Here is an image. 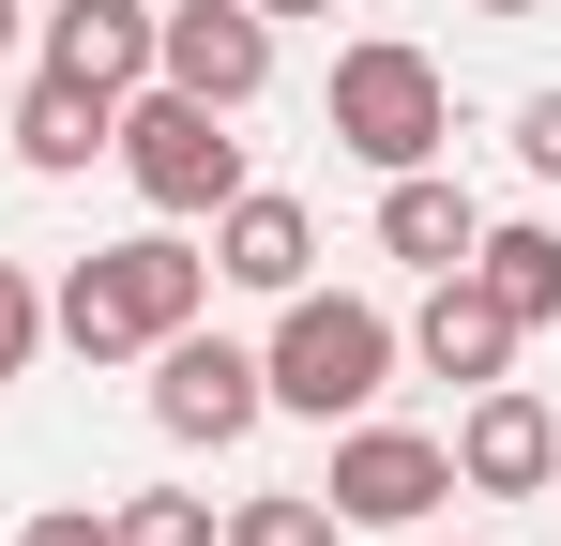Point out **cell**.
I'll list each match as a JSON object with an SVG mask.
<instances>
[{
  "label": "cell",
  "mask_w": 561,
  "mask_h": 546,
  "mask_svg": "<svg viewBox=\"0 0 561 546\" xmlns=\"http://www.w3.org/2000/svg\"><path fill=\"white\" fill-rule=\"evenodd\" d=\"M197 304H213V243H183V228L152 213L137 243H92V259L46 288V334H61L77 364H152Z\"/></svg>",
  "instance_id": "obj_1"
},
{
  "label": "cell",
  "mask_w": 561,
  "mask_h": 546,
  "mask_svg": "<svg viewBox=\"0 0 561 546\" xmlns=\"http://www.w3.org/2000/svg\"><path fill=\"white\" fill-rule=\"evenodd\" d=\"M259 379H274V410H304V425H350V410H379V379H394V319H379L365 288H288Z\"/></svg>",
  "instance_id": "obj_2"
},
{
  "label": "cell",
  "mask_w": 561,
  "mask_h": 546,
  "mask_svg": "<svg viewBox=\"0 0 561 546\" xmlns=\"http://www.w3.org/2000/svg\"><path fill=\"white\" fill-rule=\"evenodd\" d=\"M106 152H122V182H137L168 228H197V213H228V197H243V137H228V106H197V91H168V77L122 91Z\"/></svg>",
  "instance_id": "obj_3"
},
{
  "label": "cell",
  "mask_w": 561,
  "mask_h": 546,
  "mask_svg": "<svg viewBox=\"0 0 561 546\" xmlns=\"http://www.w3.org/2000/svg\"><path fill=\"white\" fill-rule=\"evenodd\" d=\"M334 152H365L379 182L394 168H440L456 152V77L425 61V46H334Z\"/></svg>",
  "instance_id": "obj_4"
},
{
  "label": "cell",
  "mask_w": 561,
  "mask_h": 546,
  "mask_svg": "<svg viewBox=\"0 0 561 546\" xmlns=\"http://www.w3.org/2000/svg\"><path fill=\"white\" fill-rule=\"evenodd\" d=\"M319 501H334L350 532H425V516L456 501V441H425V425H379V410H350V425H334V470H319Z\"/></svg>",
  "instance_id": "obj_5"
},
{
  "label": "cell",
  "mask_w": 561,
  "mask_h": 546,
  "mask_svg": "<svg viewBox=\"0 0 561 546\" xmlns=\"http://www.w3.org/2000/svg\"><path fill=\"white\" fill-rule=\"evenodd\" d=\"M152 77L243 122V106L274 91V15H259V0H152Z\"/></svg>",
  "instance_id": "obj_6"
},
{
  "label": "cell",
  "mask_w": 561,
  "mask_h": 546,
  "mask_svg": "<svg viewBox=\"0 0 561 546\" xmlns=\"http://www.w3.org/2000/svg\"><path fill=\"white\" fill-rule=\"evenodd\" d=\"M274 410V379H259V350L243 334H213V319H183L168 350H152V425L168 441H197V455H228L243 425Z\"/></svg>",
  "instance_id": "obj_7"
},
{
  "label": "cell",
  "mask_w": 561,
  "mask_h": 546,
  "mask_svg": "<svg viewBox=\"0 0 561 546\" xmlns=\"http://www.w3.org/2000/svg\"><path fill=\"white\" fill-rule=\"evenodd\" d=\"M456 486L470 501H547L561 486V410L531 395V379H485L456 410Z\"/></svg>",
  "instance_id": "obj_8"
},
{
  "label": "cell",
  "mask_w": 561,
  "mask_h": 546,
  "mask_svg": "<svg viewBox=\"0 0 561 546\" xmlns=\"http://www.w3.org/2000/svg\"><path fill=\"white\" fill-rule=\"evenodd\" d=\"M31 61L122 106V91L152 77V0H46V15H31Z\"/></svg>",
  "instance_id": "obj_9"
},
{
  "label": "cell",
  "mask_w": 561,
  "mask_h": 546,
  "mask_svg": "<svg viewBox=\"0 0 561 546\" xmlns=\"http://www.w3.org/2000/svg\"><path fill=\"white\" fill-rule=\"evenodd\" d=\"M213 273H228V288H259V304H288V288L319 273V213L274 197V182H243V197L213 213Z\"/></svg>",
  "instance_id": "obj_10"
},
{
  "label": "cell",
  "mask_w": 561,
  "mask_h": 546,
  "mask_svg": "<svg viewBox=\"0 0 561 546\" xmlns=\"http://www.w3.org/2000/svg\"><path fill=\"white\" fill-rule=\"evenodd\" d=\"M394 350H425V379H456V395H485L501 364H516V319L470 288V273H425V319L394 334Z\"/></svg>",
  "instance_id": "obj_11"
},
{
  "label": "cell",
  "mask_w": 561,
  "mask_h": 546,
  "mask_svg": "<svg viewBox=\"0 0 561 546\" xmlns=\"http://www.w3.org/2000/svg\"><path fill=\"white\" fill-rule=\"evenodd\" d=\"M470 243H485L470 182H440V168H394V182H379V259H410V273H456Z\"/></svg>",
  "instance_id": "obj_12"
},
{
  "label": "cell",
  "mask_w": 561,
  "mask_h": 546,
  "mask_svg": "<svg viewBox=\"0 0 561 546\" xmlns=\"http://www.w3.org/2000/svg\"><path fill=\"white\" fill-rule=\"evenodd\" d=\"M106 122H122L106 91H77V77H31V91H15V122H0V137H15V168L77 182V168H92V152H106Z\"/></svg>",
  "instance_id": "obj_13"
},
{
  "label": "cell",
  "mask_w": 561,
  "mask_h": 546,
  "mask_svg": "<svg viewBox=\"0 0 561 546\" xmlns=\"http://www.w3.org/2000/svg\"><path fill=\"white\" fill-rule=\"evenodd\" d=\"M456 273L501 304V319H516V334H547V319H561V228H485Z\"/></svg>",
  "instance_id": "obj_14"
},
{
  "label": "cell",
  "mask_w": 561,
  "mask_h": 546,
  "mask_svg": "<svg viewBox=\"0 0 561 546\" xmlns=\"http://www.w3.org/2000/svg\"><path fill=\"white\" fill-rule=\"evenodd\" d=\"M106 546H228V516L183 486H137V501H106Z\"/></svg>",
  "instance_id": "obj_15"
},
{
  "label": "cell",
  "mask_w": 561,
  "mask_h": 546,
  "mask_svg": "<svg viewBox=\"0 0 561 546\" xmlns=\"http://www.w3.org/2000/svg\"><path fill=\"white\" fill-rule=\"evenodd\" d=\"M228 546H350V516H334L319 486H259V501L228 516Z\"/></svg>",
  "instance_id": "obj_16"
},
{
  "label": "cell",
  "mask_w": 561,
  "mask_h": 546,
  "mask_svg": "<svg viewBox=\"0 0 561 546\" xmlns=\"http://www.w3.org/2000/svg\"><path fill=\"white\" fill-rule=\"evenodd\" d=\"M31 350H46V288H31L15 259H0V395L31 379Z\"/></svg>",
  "instance_id": "obj_17"
},
{
  "label": "cell",
  "mask_w": 561,
  "mask_h": 546,
  "mask_svg": "<svg viewBox=\"0 0 561 546\" xmlns=\"http://www.w3.org/2000/svg\"><path fill=\"white\" fill-rule=\"evenodd\" d=\"M516 168L561 182V91H531V106H516Z\"/></svg>",
  "instance_id": "obj_18"
},
{
  "label": "cell",
  "mask_w": 561,
  "mask_h": 546,
  "mask_svg": "<svg viewBox=\"0 0 561 546\" xmlns=\"http://www.w3.org/2000/svg\"><path fill=\"white\" fill-rule=\"evenodd\" d=\"M15 546H106V501H46V516H15Z\"/></svg>",
  "instance_id": "obj_19"
},
{
  "label": "cell",
  "mask_w": 561,
  "mask_h": 546,
  "mask_svg": "<svg viewBox=\"0 0 561 546\" xmlns=\"http://www.w3.org/2000/svg\"><path fill=\"white\" fill-rule=\"evenodd\" d=\"M15 46H31V15H15V0H0V61H15Z\"/></svg>",
  "instance_id": "obj_20"
},
{
  "label": "cell",
  "mask_w": 561,
  "mask_h": 546,
  "mask_svg": "<svg viewBox=\"0 0 561 546\" xmlns=\"http://www.w3.org/2000/svg\"><path fill=\"white\" fill-rule=\"evenodd\" d=\"M259 15H319V0H259Z\"/></svg>",
  "instance_id": "obj_21"
},
{
  "label": "cell",
  "mask_w": 561,
  "mask_h": 546,
  "mask_svg": "<svg viewBox=\"0 0 561 546\" xmlns=\"http://www.w3.org/2000/svg\"><path fill=\"white\" fill-rule=\"evenodd\" d=\"M485 15H531V0H485Z\"/></svg>",
  "instance_id": "obj_22"
}]
</instances>
